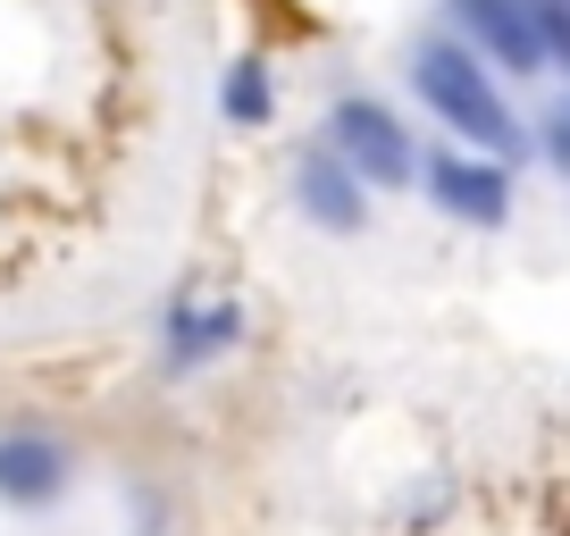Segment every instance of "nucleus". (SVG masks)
<instances>
[{
	"label": "nucleus",
	"mask_w": 570,
	"mask_h": 536,
	"mask_svg": "<svg viewBox=\"0 0 570 536\" xmlns=\"http://www.w3.org/2000/svg\"><path fill=\"white\" fill-rule=\"evenodd\" d=\"M411 92H420V101L445 118V135H462L479 160L503 168V160L529 151V126H520L512 101L495 92V68H479L462 42H420V51H411Z\"/></svg>",
	"instance_id": "f257e3e1"
},
{
	"label": "nucleus",
	"mask_w": 570,
	"mask_h": 536,
	"mask_svg": "<svg viewBox=\"0 0 570 536\" xmlns=\"http://www.w3.org/2000/svg\"><path fill=\"white\" fill-rule=\"evenodd\" d=\"M327 151H336L344 168H353V185L370 193V185H386V193H403L411 177H420V151H411L403 118H394L386 101H370V92H353V101L327 109Z\"/></svg>",
	"instance_id": "f03ea898"
},
{
	"label": "nucleus",
	"mask_w": 570,
	"mask_h": 536,
	"mask_svg": "<svg viewBox=\"0 0 570 536\" xmlns=\"http://www.w3.org/2000/svg\"><path fill=\"white\" fill-rule=\"evenodd\" d=\"M76 486V453L42 428H0V503L9 512H51Z\"/></svg>",
	"instance_id": "7ed1b4c3"
},
{
	"label": "nucleus",
	"mask_w": 570,
	"mask_h": 536,
	"mask_svg": "<svg viewBox=\"0 0 570 536\" xmlns=\"http://www.w3.org/2000/svg\"><path fill=\"white\" fill-rule=\"evenodd\" d=\"M428 193H436L445 218H462V227H503V218H512V177H503L495 160H470V151H436V160H428Z\"/></svg>",
	"instance_id": "20e7f679"
},
{
	"label": "nucleus",
	"mask_w": 570,
	"mask_h": 536,
	"mask_svg": "<svg viewBox=\"0 0 570 536\" xmlns=\"http://www.w3.org/2000/svg\"><path fill=\"white\" fill-rule=\"evenodd\" d=\"M453 18L479 34V51L512 76H546V51H537V26H529V0H453Z\"/></svg>",
	"instance_id": "39448f33"
},
{
	"label": "nucleus",
	"mask_w": 570,
	"mask_h": 536,
	"mask_svg": "<svg viewBox=\"0 0 570 536\" xmlns=\"http://www.w3.org/2000/svg\"><path fill=\"white\" fill-rule=\"evenodd\" d=\"M294 193H303V218L327 235H361L370 227V193L353 185V168L336 160V151H311L303 177H294Z\"/></svg>",
	"instance_id": "423d86ee"
},
{
	"label": "nucleus",
	"mask_w": 570,
	"mask_h": 536,
	"mask_svg": "<svg viewBox=\"0 0 570 536\" xmlns=\"http://www.w3.org/2000/svg\"><path fill=\"white\" fill-rule=\"evenodd\" d=\"M244 302H185L177 319H168V369L177 377H194V369H210L218 353H235L244 344Z\"/></svg>",
	"instance_id": "0eeeda50"
},
{
	"label": "nucleus",
	"mask_w": 570,
	"mask_h": 536,
	"mask_svg": "<svg viewBox=\"0 0 570 536\" xmlns=\"http://www.w3.org/2000/svg\"><path fill=\"white\" fill-rule=\"evenodd\" d=\"M218 109H227L235 126H268V118H277V85H268L261 59H235V68H227V85H218Z\"/></svg>",
	"instance_id": "6e6552de"
},
{
	"label": "nucleus",
	"mask_w": 570,
	"mask_h": 536,
	"mask_svg": "<svg viewBox=\"0 0 570 536\" xmlns=\"http://www.w3.org/2000/svg\"><path fill=\"white\" fill-rule=\"evenodd\" d=\"M529 26H537L546 68H570V0H529Z\"/></svg>",
	"instance_id": "1a4fd4ad"
},
{
	"label": "nucleus",
	"mask_w": 570,
	"mask_h": 536,
	"mask_svg": "<svg viewBox=\"0 0 570 536\" xmlns=\"http://www.w3.org/2000/svg\"><path fill=\"white\" fill-rule=\"evenodd\" d=\"M546 151H553V168L570 177V118H553V126H546Z\"/></svg>",
	"instance_id": "9d476101"
},
{
	"label": "nucleus",
	"mask_w": 570,
	"mask_h": 536,
	"mask_svg": "<svg viewBox=\"0 0 570 536\" xmlns=\"http://www.w3.org/2000/svg\"><path fill=\"white\" fill-rule=\"evenodd\" d=\"M562 118H570V109H562Z\"/></svg>",
	"instance_id": "9b49d317"
}]
</instances>
